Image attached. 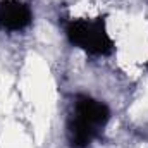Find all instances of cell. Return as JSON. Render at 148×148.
<instances>
[{
    "label": "cell",
    "instance_id": "3957f363",
    "mask_svg": "<svg viewBox=\"0 0 148 148\" xmlns=\"http://www.w3.org/2000/svg\"><path fill=\"white\" fill-rule=\"evenodd\" d=\"M33 23V12L26 2L0 0V29L17 33Z\"/></svg>",
    "mask_w": 148,
    "mask_h": 148
},
{
    "label": "cell",
    "instance_id": "6da1fadb",
    "mask_svg": "<svg viewBox=\"0 0 148 148\" xmlns=\"http://www.w3.org/2000/svg\"><path fill=\"white\" fill-rule=\"evenodd\" d=\"M110 119V109L88 95H77L67 119V141L71 148H88L100 138Z\"/></svg>",
    "mask_w": 148,
    "mask_h": 148
},
{
    "label": "cell",
    "instance_id": "277c9868",
    "mask_svg": "<svg viewBox=\"0 0 148 148\" xmlns=\"http://www.w3.org/2000/svg\"><path fill=\"white\" fill-rule=\"evenodd\" d=\"M147 67H148V62H147Z\"/></svg>",
    "mask_w": 148,
    "mask_h": 148
},
{
    "label": "cell",
    "instance_id": "7a4b0ae2",
    "mask_svg": "<svg viewBox=\"0 0 148 148\" xmlns=\"http://www.w3.org/2000/svg\"><path fill=\"white\" fill-rule=\"evenodd\" d=\"M66 35L73 47L90 55H110L115 43L105 29V16L97 19H73L66 26Z\"/></svg>",
    "mask_w": 148,
    "mask_h": 148
}]
</instances>
